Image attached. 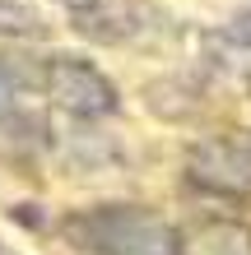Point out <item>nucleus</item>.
I'll return each mask as SVG.
<instances>
[{
	"label": "nucleus",
	"mask_w": 251,
	"mask_h": 255,
	"mask_svg": "<svg viewBox=\"0 0 251 255\" xmlns=\"http://www.w3.org/2000/svg\"><path fill=\"white\" fill-rule=\"evenodd\" d=\"M79 228L102 255H182L177 232L144 209H98Z\"/></svg>",
	"instance_id": "nucleus-1"
},
{
	"label": "nucleus",
	"mask_w": 251,
	"mask_h": 255,
	"mask_svg": "<svg viewBox=\"0 0 251 255\" xmlns=\"http://www.w3.org/2000/svg\"><path fill=\"white\" fill-rule=\"evenodd\" d=\"M47 93L56 107H65L75 116H112L121 107L116 84L88 61H75V56H56L47 65Z\"/></svg>",
	"instance_id": "nucleus-2"
},
{
	"label": "nucleus",
	"mask_w": 251,
	"mask_h": 255,
	"mask_svg": "<svg viewBox=\"0 0 251 255\" xmlns=\"http://www.w3.org/2000/svg\"><path fill=\"white\" fill-rule=\"evenodd\" d=\"M186 172L214 195H251V139H205L191 148Z\"/></svg>",
	"instance_id": "nucleus-3"
},
{
	"label": "nucleus",
	"mask_w": 251,
	"mask_h": 255,
	"mask_svg": "<svg viewBox=\"0 0 251 255\" xmlns=\"http://www.w3.org/2000/svg\"><path fill=\"white\" fill-rule=\"evenodd\" d=\"M79 33L102 37V42H121V37H130V33H135V23H130V14H121V9L88 5V9H79Z\"/></svg>",
	"instance_id": "nucleus-4"
},
{
	"label": "nucleus",
	"mask_w": 251,
	"mask_h": 255,
	"mask_svg": "<svg viewBox=\"0 0 251 255\" xmlns=\"http://www.w3.org/2000/svg\"><path fill=\"white\" fill-rule=\"evenodd\" d=\"M196 255H251V232L242 223H214L200 232Z\"/></svg>",
	"instance_id": "nucleus-5"
},
{
	"label": "nucleus",
	"mask_w": 251,
	"mask_h": 255,
	"mask_svg": "<svg viewBox=\"0 0 251 255\" xmlns=\"http://www.w3.org/2000/svg\"><path fill=\"white\" fill-rule=\"evenodd\" d=\"M37 28H42L37 9H28L23 0H0V37H28Z\"/></svg>",
	"instance_id": "nucleus-6"
},
{
	"label": "nucleus",
	"mask_w": 251,
	"mask_h": 255,
	"mask_svg": "<svg viewBox=\"0 0 251 255\" xmlns=\"http://www.w3.org/2000/svg\"><path fill=\"white\" fill-rule=\"evenodd\" d=\"M14 98H19V84L9 79V70H0V116L14 112Z\"/></svg>",
	"instance_id": "nucleus-7"
},
{
	"label": "nucleus",
	"mask_w": 251,
	"mask_h": 255,
	"mask_svg": "<svg viewBox=\"0 0 251 255\" xmlns=\"http://www.w3.org/2000/svg\"><path fill=\"white\" fill-rule=\"evenodd\" d=\"M233 37H238L242 47H251V14H238V19H233Z\"/></svg>",
	"instance_id": "nucleus-8"
},
{
	"label": "nucleus",
	"mask_w": 251,
	"mask_h": 255,
	"mask_svg": "<svg viewBox=\"0 0 251 255\" xmlns=\"http://www.w3.org/2000/svg\"><path fill=\"white\" fill-rule=\"evenodd\" d=\"M56 5H65V9L79 14V9H88V5H98V0H56Z\"/></svg>",
	"instance_id": "nucleus-9"
}]
</instances>
